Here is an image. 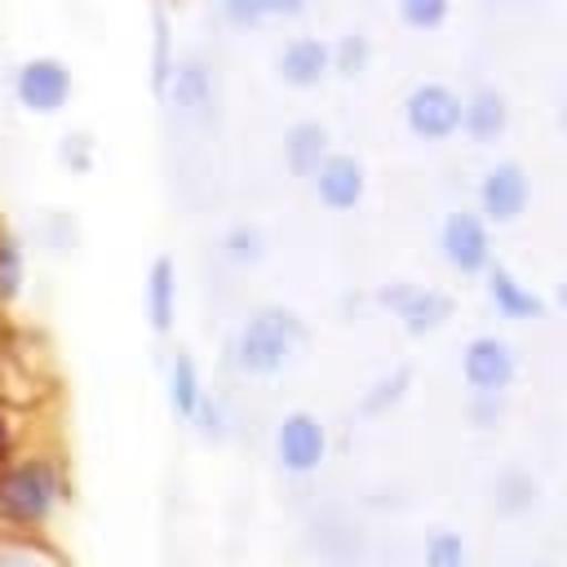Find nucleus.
<instances>
[{
    "instance_id": "1",
    "label": "nucleus",
    "mask_w": 567,
    "mask_h": 567,
    "mask_svg": "<svg viewBox=\"0 0 567 567\" xmlns=\"http://www.w3.org/2000/svg\"><path fill=\"white\" fill-rule=\"evenodd\" d=\"M71 496L75 487H71L66 456L44 443H27L0 470V540H13V545L40 540L62 518Z\"/></svg>"
},
{
    "instance_id": "2",
    "label": "nucleus",
    "mask_w": 567,
    "mask_h": 567,
    "mask_svg": "<svg viewBox=\"0 0 567 567\" xmlns=\"http://www.w3.org/2000/svg\"><path fill=\"white\" fill-rule=\"evenodd\" d=\"M301 332L306 328H301L297 310H288V306H261V310H252L239 323L235 346H230L235 368L248 372V377H275L292 359V350L301 346Z\"/></svg>"
},
{
    "instance_id": "3",
    "label": "nucleus",
    "mask_w": 567,
    "mask_h": 567,
    "mask_svg": "<svg viewBox=\"0 0 567 567\" xmlns=\"http://www.w3.org/2000/svg\"><path fill=\"white\" fill-rule=\"evenodd\" d=\"M9 89H13V102L31 115H58L71 93H75V71L66 58L58 53H31L13 66L9 75Z\"/></svg>"
},
{
    "instance_id": "4",
    "label": "nucleus",
    "mask_w": 567,
    "mask_h": 567,
    "mask_svg": "<svg viewBox=\"0 0 567 567\" xmlns=\"http://www.w3.org/2000/svg\"><path fill=\"white\" fill-rule=\"evenodd\" d=\"M439 248H443V261L461 275H483L492 266V235H487V221L474 208H452L443 217Z\"/></svg>"
},
{
    "instance_id": "5",
    "label": "nucleus",
    "mask_w": 567,
    "mask_h": 567,
    "mask_svg": "<svg viewBox=\"0 0 567 567\" xmlns=\"http://www.w3.org/2000/svg\"><path fill=\"white\" fill-rule=\"evenodd\" d=\"M461 377H465V385L474 394H505L514 385V377H518V354H514V346L505 337L483 332V337H474L465 346Z\"/></svg>"
},
{
    "instance_id": "6",
    "label": "nucleus",
    "mask_w": 567,
    "mask_h": 567,
    "mask_svg": "<svg viewBox=\"0 0 567 567\" xmlns=\"http://www.w3.org/2000/svg\"><path fill=\"white\" fill-rule=\"evenodd\" d=\"M403 120L416 137L425 142H443L461 128V93H452L439 80H421L408 97H403Z\"/></svg>"
},
{
    "instance_id": "7",
    "label": "nucleus",
    "mask_w": 567,
    "mask_h": 567,
    "mask_svg": "<svg viewBox=\"0 0 567 567\" xmlns=\"http://www.w3.org/2000/svg\"><path fill=\"white\" fill-rule=\"evenodd\" d=\"M532 199V177L518 159H496L483 177H478V217L483 221H518L523 208Z\"/></svg>"
},
{
    "instance_id": "8",
    "label": "nucleus",
    "mask_w": 567,
    "mask_h": 567,
    "mask_svg": "<svg viewBox=\"0 0 567 567\" xmlns=\"http://www.w3.org/2000/svg\"><path fill=\"white\" fill-rule=\"evenodd\" d=\"M381 306L394 310V319L412 337H425L452 319V297L443 288H425V284H390V288H381Z\"/></svg>"
},
{
    "instance_id": "9",
    "label": "nucleus",
    "mask_w": 567,
    "mask_h": 567,
    "mask_svg": "<svg viewBox=\"0 0 567 567\" xmlns=\"http://www.w3.org/2000/svg\"><path fill=\"white\" fill-rule=\"evenodd\" d=\"M275 456L288 474H315L328 456V430L315 412H288L275 430Z\"/></svg>"
},
{
    "instance_id": "10",
    "label": "nucleus",
    "mask_w": 567,
    "mask_h": 567,
    "mask_svg": "<svg viewBox=\"0 0 567 567\" xmlns=\"http://www.w3.org/2000/svg\"><path fill=\"white\" fill-rule=\"evenodd\" d=\"M363 186H368L363 164H359L354 155H346V151H328L323 164L315 168V195H319V204H328L332 213L354 208V204L363 199Z\"/></svg>"
},
{
    "instance_id": "11",
    "label": "nucleus",
    "mask_w": 567,
    "mask_h": 567,
    "mask_svg": "<svg viewBox=\"0 0 567 567\" xmlns=\"http://www.w3.org/2000/svg\"><path fill=\"white\" fill-rule=\"evenodd\" d=\"M275 71H279V80L292 84V89L319 84L323 75H332L328 40H319V35H297V40H288V44L279 49V58H275Z\"/></svg>"
},
{
    "instance_id": "12",
    "label": "nucleus",
    "mask_w": 567,
    "mask_h": 567,
    "mask_svg": "<svg viewBox=\"0 0 567 567\" xmlns=\"http://www.w3.org/2000/svg\"><path fill=\"white\" fill-rule=\"evenodd\" d=\"M461 128L478 146L496 142L509 128V102H505V93L492 89V84H478L470 97H461Z\"/></svg>"
},
{
    "instance_id": "13",
    "label": "nucleus",
    "mask_w": 567,
    "mask_h": 567,
    "mask_svg": "<svg viewBox=\"0 0 567 567\" xmlns=\"http://www.w3.org/2000/svg\"><path fill=\"white\" fill-rule=\"evenodd\" d=\"M164 93L173 97V106H182V111H190V115H208L213 102H217L213 66H208L204 58H177Z\"/></svg>"
},
{
    "instance_id": "14",
    "label": "nucleus",
    "mask_w": 567,
    "mask_h": 567,
    "mask_svg": "<svg viewBox=\"0 0 567 567\" xmlns=\"http://www.w3.org/2000/svg\"><path fill=\"white\" fill-rule=\"evenodd\" d=\"M142 306H146V323L155 337H168L173 332V319H177V266L173 257H155L146 266V288H142Z\"/></svg>"
},
{
    "instance_id": "15",
    "label": "nucleus",
    "mask_w": 567,
    "mask_h": 567,
    "mask_svg": "<svg viewBox=\"0 0 567 567\" xmlns=\"http://www.w3.org/2000/svg\"><path fill=\"white\" fill-rule=\"evenodd\" d=\"M483 275H487V301L496 306L501 319H518V323H523V319H540V315H545V301H540L509 266L492 261Z\"/></svg>"
},
{
    "instance_id": "16",
    "label": "nucleus",
    "mask_w": 567,
    "mask_h": 567,
    "mask_svg": "<svg viewBox=\"0 0 567 567\" xmlns=\"http://www.w3.org/2000/svg\"><path fill=\"white\" fill-rule=\"evenodd\" d=\"M323 155H328V124H319V120L288 124V133H284V164H288V173L315 177Z\"/></svg>"
},
{
    "instance_id": "17",
    "label": "nucleus",
    "mask_w": 567,
    "mask_h": 567,
    "mask_svg": "<svg viewBox=\"0 0 567 567\" xmlns=\"http://www.w3.org/2000/svg\"><path fill=\"white\" fill-rule=\"evenodd\" d=\"M536 501H540V483L527 474V470H501L496 478H492V509L501 514V518H518V514H527V509H536Z\"/></svg>"
},
{
    "instance_id": "18",
    "label": "nucleus",
    "mask_w": 567,
    "mask_h": 567,
    "mask_svg": "<svg viewBox=\"0 0 567 567\" xmlns=\"http://www.w3.org/2000/svg\"><path fill=\"white\" fill-rule=\"evenodd\" d=\"M199 399H204L199 368H195V359L186 350H177L173 363H168V408H173V416L177 421H190L195 408H199Z\"/></svg>"
},
{
    "instance_id": "19",
    "label": "nucleus",
    "mask_w": 567,
    "mask_h": 567,
    "mask_svg": "<svg viewBox=\"0 0 567 567\" xmlns=\"http://www.w3.org/2000/svg\"><path fill=\"white\" fill-rule=\"evenodd\" d=\"M22 292H27V248L9 226H0V315L13 310Z\"/></svg>"
},
{
    "instance_id": "20",
    "label": "nucleus",
    "mask_w": 567,
    "mask_h": 567,
    "mask_svg": "<svg viewBox=\"0 0 567 567\" xmlns=\"http://www.w3.org/2000/svg\"><path fill=\"white\" fill-rule=\"evenodd\" d=\"M173 27H168V13L155 4L151 9V89L164 93L168 89V75H173Z\"/></svg>"
},
{
    "instance_id": "21",
    "label": "nucleus",
    "mask_w": 567,
    "mask_h": 567,
    "mask_svg": "<svg viewBox=\"0 0 567 567\" xmlns=\"http://www.w3.org/2000/svg\"><path fill=\"white\" fill-rule=\"evenodd\" d=\"M328 58H332V71H337L341 80H359V75L368 71V62H372V40L354 27V31L337 35V40L328 44Z\"/></svg>"
},
{
    "instance_id": "22",
    "label": "nucleus",
    "mask_w": 567,
    "mask_h": 567,
    "mask_svg": "<svg viewBox=\"0 0 567 567\" xmlns=\"http://www.w3.org/2000/svg\"><path fill=\"white\" fill-rule=\"evenodd\" d=\"M221 257H226L230 266H257V261L266 257V235H261V226L235 221V226L221 235Z\"/></svg>"
},
{
    "instance_id": "23",
    "label": "nucleus",
    "mask_w": 567,
    "mask_h": 567,
    "mask_svg": "<svg viewBox=\"0 0 567 567\" xmlns=\"http://www.w3.org/2000/svg\"><path fill=\"white\" fill-rule=\"evenodd\" d=\"M58 164H62L66 173H89V168L97 164V142H93V133H89V128H66V133L58 137Z\"/></svg>"
},
{
    "instance_id": "24",
    "label": "nucleus",
    "mask_w": 567,
    "mask_h": 567,
    "mask_svg": "<svg viewBox=\"0 0 567 567\" xmlns=\"http://www.w3.org/2000/svg\"><path fill=\"white\" fill-rule=\"evenodd\" d=\"M425 567H470V545H465V536L439 527V532L425 540Z\"/></svg>"
},
{
    "instance_id": "25",
    "label": "nucleus",
    "mask_w": 567,
    "mask_h": 567,
    "mask_svg": "<svg viewBox=\"0 0 567 567\" xmlns=\"http://www.w3.org/2000/svg\"><path fill=\"white\" fill-rule=\"evenodd\" d=\"M27 443H31V439H27V412L13 408L9 399H0V470H4Z\"/></svg>"
},
{
    "instance_id": "26",
    "label": "nucleus",
    "mask_w": 567,
    "mask_h": 567,
    "mask_svg": "<svg viewBox=\"0 0 567 567\" xmlns=\"http://www.w3.org/2000/svg\"><path fill=\"white\" fill-rule=\"evenodd\" d=\"M394 9H399V18H403L408 27H416V31H434V27L447 22L452 0H394Z\"/></svg>"
},
{
    "instance_id": "27",
    "label": "nucleus",
    "mask_w": 567,
    "mask_h": 567,
    "mask_svg": "<svg viewBox=\"0 0 567 567\" xmlns=\"http://www.w3.org/2000/svg\"><path fill=\"white\" fill-rule=\"evenodd\" d=\"M408 385H412V372H408V368H394L390 377H381V381L363 394V412H381L385 403H399Z\"/></svg>"
},
{
    "instance_id": "28",
    "label": "nucleus",
    "mask_w": 567,
    "mask_h": 567,
    "mask_svg": "<svg viewBox=\"0 0 567 567\" xmlns=\"http://www.w3.org/2000/svg\"><path fill=\"white\" fill-rule=\"evenodd\" d=\"M190 425H195L204 439H221V434H226V408L204 390V399H199V408H195Z\"/></svg>"
},
{
    "instance_id": "29",
    "label": "nucleus",
    "mask_w": 567,
    "mask_h": 567,
    "mask_svg": "<svg viewBox=\"0 0 567 567\" xmlns=\"http://www.w3.org/2000/svg\"><path fill=\"white\" fill-rule=\"evenodd\" d=\"M44 235H49V244H53L58 252H71V248H75V217H71L66 208H53V213L44 217Z\"/></svg>"
},
{
    "instance_id": "30",
    "label": "nucleus",
    "mask_w": 567,
    "mask_h": 567,
    "mask_svg": "<svg viewBox=\"0 0 567 567\" xmlns=\"http://www.w3.org/2000/svg\"><path fill=\"white\" fill-rule=\"evenodd\" d=\"M217 9L230 27H257L266 18V0H217Z\"/></svg>"
},
{
    "instance_id": "31",
    "label": "nucleus",
    "mask_w": 567,
    "mask_h": 567,
    "mask_svg": "<svg viewBox=\"0 0 567 567\" xmlns=\"http://www.w3.org/2000/svg\"><path fill=\"white\" fill-rule=\"evenodd\" d=\"M501 412H505L501 394H474V399H470V421H474L478 430L496 425V421H501Z\"/></svg>"
},
{
    "instance_id": "32",
    "label": "nucleus",
    "mask_w": 567,
    "mask_h": 567,
    "mask_svg": "<svg viewBox=\"0 0 567 567\" xmlns=\"http://www.w3.org/2000/svg\"><path fill=\"white\" fill-rule=\"evenodd\" d=\"M306 4H310V0H266V18H270V13H279V18H297Z\"/></svg>"
},
{
    "instance_id": "33",
    "label": "nucleus",
    "mask_w": 567,
    "mask_h": 567,
    "mask_svg": "<svg viewBox=\"0 0 567 567\" xmlns=\"http://www.w3.org/2000/svg\"><path fill=\"white\" fill-rule=\"evenodd\" d=\"M558 128L567 133V84H563V97H558Z\"/></svg>"
},
{
    "instance_id": "34",
    "label": "nucleus",
    "mask_w": 567,
    "mask_h": 567,
    "mask_svg": "<svg viewBox=\"0 0 567 567\" xmlns=\"http://www.w3.org/2000/svg\"><path fill=\"white\" fill-rule=\"evenodd\" d=\"M558 306H563V310H567V284H563V288H558Z\"/></svg>"
},
{
    "instance_id": "35",
    "label": "nucleus",
    "mask_w": 567,
    "mask_h": 567,
    "mask_svg": "<svg viewBox=\"0 0 567 567\" xmlns=\"http://www.w3.org/2000/svg\"><path fill=\"white\" fill-rule=\"evenodd\" d=\"M523 567H540V563H523Z\"/></svg>"
},
{
    "instance_id": "36",
    "label": "nucleus",
    "mask_w": 567,
    "mask_h": 567,
    "mask_svg": "<svg viewBox=\"0 0 567 567\" xmlns=\"http://www.w3.org/2000/svg\"><path fill=\"white\" fill-rule=\"evenodd\" d=\"M0 226H4V221H0Z\"/></svg>"
}]
</instances>
